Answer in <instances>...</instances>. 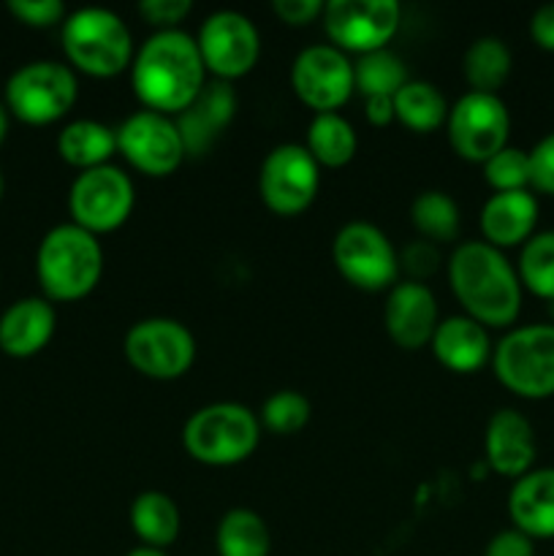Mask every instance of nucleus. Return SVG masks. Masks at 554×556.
<instances>
[{
  "instance_id": "nucleus-1",
  "label": "nucleus",
  "mask_w": 554,
  "mask_h": 556,
  "mask_svg": "<svg viewBox=\"0 0 554 556\" xmlns=\"http://www.w3.org/2000/svg\"><path fill=\"white\" fill-rule=\"evenodd\" d=\"M206 85L199 43L182 30H158L136 49L130 87L141 106L177 117L199 98Z\"/></svg>"
},
{
  "instance_id": "nucleus-2",
  "label": "nucleus",
  "mask_w": 554,
  "mask_h": 556,
  "mask_svg": "<svg viewBox=\"0 0 554 556\" xmlns=\"http://www.w3.org/2000/svg\"><path fill=\"white\" fill-rule=\"evenodd\" d=\"M449 286L467 318L487 329H505L519 318L525 288L516 266L483 239L456 244L449 258Z\"/></svg>"
},
{
  "instance_id": "nucleus-3",
  "label": "nucleus",
  "mask_w": 554,
  "mask_h": 556,
  "mask_svg": "<svg viewBox=\"0 0 554 556\" xmlns=\"http://www.w3.org/2000/svg\"><path fill=\"white\" fill-rule=\"evenodd\" d=\"M36 275L43 299L79 302L90 296L103 275V248L98 237L74 223L54 226L36 253Z\"/></svg>"
},
{
  "instance_id": "nucleus-4",
  "label": "nucleus",
  "mask_w": 554,
  "mask_h": 556,
  "mask_svg": "<svg viewBox=\"0 0 554 556\" xmlns=\"http://www.w3.org/2000/svg\"><path fill=\"white\" fill-rule=\"evenodd\" d=\"M60 41L71 68L92 79H112L130 71L136 54L128 25L114 11L98 5L71 11L60 25Z\"/></svg>"
},
{
  "instance_id": "nucleus-5",
  "label": "nucleus",
  "mask_w": 554,
  "mask_h": 556,
  "mask_svg": "<svg viewBox=\"0 0 554 556\" xmlns=\"http://www.w3.org/2000/svg\"><path fill=\"white\" fill-rule=\"evenodd\" d=\"M259 440V416L239 402L199 407L182 427V448L206 467H231L250 459Z\"/></svg>"
},
{
  "instance_id": "nucleus-6",
  "label": "nucleus",
  "mask_w": 554,
  "mask_h": 556,
  "mask_svg": "<svg viewBox=\"0 0 554 556\" xmlns=\"http://www.w3.org/2000/svg\"><path fill=\"white\" fill-rule=\"evenodd\" d=\"M494 378L521 400L554 396V324L511 329L492 351Z\"/></svg>"
},
{
  "instance_id": "nucleus-7",
  "label": "nucleus",
  "mask_w": 554,
  "mask_h": 556,
  "mask_svg": "<svg viewBox=\"0 0 554 556\" xmlns=\"http://www.w3.org/2000/svg\"><path fill=\"white\" fill-rule=\"evenodd\" d=\"M79 98V81L71 65L58 60H33L5 81V109L27 125L63 119Z\"/></svg>"
},
{
  "instance_id": "nucleus-8",
  "label": "nucleus",
  "mask_w": 554,
  "mask_h": 556,
  "mask_svg": "<svg viewBox=\"0 0 554 556\" xmlns=\"http://www.w3.org/2000/svg\"><path fill=\"white\" fill-rule=\"evenodd\" d=\"M331 261L342 280L358 291H391L400 277V255L378 226L364 220L345 223L331 242Z\"/></svg>"
},
{
  "instance_id": "nucleus-9",
  "label": "nucleus",
  "mask_w": 554,
  "mask_h": 556,
  "mask_svg": "<svg viewBox=\"0 0 554 556\" xmlns=\"http://www.w3.org/2000/svg\"><path fill=\"white\" fill-rule=\"evenodd\" d=\"M134 182L123 168L106 163L90 172H79L68 190L71 223L90 231L92 237L112 233L125 226L134 212Z\"/></svg>"
},
{
  "instance_id": "nucleus-10",
  "label": "nucleus",
  "mask_w": 554,
  "mask_h": 556,
  "mask_svg": "<svg viewBox=\"0 0 554 556\" xmlns=\"http://www.w3.org/2000/svg\"><path fill=\"white\" fill-rule=\"evenodd\" d=\"M123 353L144 378L177 380L193 367L196 337L174 318H144L128 329Z\"/></svg>"
},
{
  "instance_id": "nucleus-11",
  "label": "nucleus",
  "mask_w": 554,
  "mask_h": 556,
  "mask_svg": "<svg viewBox=\"0 0 554 556\" xmlns=\"http://www.w3.org/2000/svg\"><path fill=\"white\" fill-rule=\"evenodd\" d=\"M445 134L462 161L487 163L508 147L511 114L503 98L492 92H465L449 109Z\"/></svg>"
},
{
  "instance_id": "nucleus-12",
  "label": "nucleus",
  "mask_w": 554,
  "mask_h": 556,
  "mask_svg": "<svg viewBox=\"0 0 554 556\" xmlns=\"http://www.w3.org/2000/svg\"><path fill=\"white\" fill-rule=\"evenodd\" d=\"M196 43H199L206 74L215 76L217 81H228V85L248 76L261 58L259 27L248 16L231 9L206 16L201 22Z\"/></svg>"
},
{
  "instance_id": "nucleus-13",
  "label": "nucleus",
  "mask_w": 554,
  "mask_h": 556,
  "mask_svg": "<svg viewBox=\"0 0 554 556\" xmlns=\"http://www.w3.org/2000/svg\"><path fill=\"white\" fill-rule=\"evenodd\" d=\"M320 20L331 47L362 58L386 49L400 27L402 9L394 0H331L324 3Z\"/></svg>"
},
{
  "instance_id": "nucleus-14",
  "label": "nucleus",
  "mask_w": 554,
  "mask_h": 556,
  "mask_svg": "<svg viewBox=\"0 0 554 556\" xmlns=\"http://www.w3.org/2000/svg\"><path fill=\"white\" fill-rule=\"evenodd\" d=\"M117 130V152L130 168L147 177H168L188 157L174 117L141 109L125 119Z\"/></svg>"
},
{
  "instance_id": "nucleus-15",
  "label": "nucleus",
  "mask_w": 554,
  "mask_h": 556,
  "mask_svg": "<svg viewBox=\"0 0 554 556\" xmlns=\"http://www.w3.org/2000/svg\"><path fill=\"white\" fill-rule=\"evenodd\" d=\"M318 188L320 166L302 144H277L261 163V199L275 215H302L315 201Z\"/></svg>"
},
{
  "instance_id": "nucleus-16",
  "label": "nucleus",
  "mask_w": 554,
  "mask_h": 556,
  "mask_svg": "<svg viewBox=\"0 0 554 556\" xmlns=\"http://www.w3.org/2000/svg\"><path fill=\"white\" fill-rule=\"evenodd\" d=\"M291 90L315 114L337 112L353 96V63L331 43H313L291 63Z\"/></svg>"
},
{
  "instance_id": "nucleus-17",
  "label": "nucleus",
  "mask_w": 554,
  "mask_h": 556,
  "mask_svg": "<svg viewBox=\"0 0 554 556\" xmlns=\"http://www.w3.org/2000/svg\"><path fill=\"white\" fill-rule=\"evenodd\" d=\"M438 324V299L424 282L405 280L391 288L386 296L383 326L396 348L421 351L432 342Z\"/></svg>"
},
{
  "instance_id": "nucleus-18",
  "label": "nucleus",
  "mask_w": 554,
  "mask_h": 556,
  "mask_svg": "<svg viewBox=\"0 0 554 556\" xmlns=\"http://www.w3.org/2000/svg\"><path fill=\"white\" fill-rule=\"evenodd\" d=\"M536 456V429L527 421V416H521L514 407H503L489 416L487 432H483V459L489 470L516 481L532 470Z\"/></svg>"
},
{
  "instance_id": "nucleus-19",
  "label": "nucleus",
  "mask_w": 554,
  "mask_h": 556,
  "mask_svg": "<svg viewBox=\"0 0 554 556\" xmlns=\"http://www.w3.org/2000/svg\"><path fill=\"white\" fill-rule=\"evenodd\" d=\"M234 114H237V92H234V87L228 81L217 79L212 85H204L199 98L182 114L174 117L188 157L204 155L215 144L217 136L228 128Z\"/></svg>"
},
{
  "instance_id": "nucleus-20",
  "label": "nucleus",
  "mask_w": 554,
  "mask_h": 556,
  "mask_svg": "<svg viewBox=\"0 0 554 556\" xmlns=\"http://www.w3.org/2000/svg\"><path fill=\"white\" fill-rule=\"evenodd\" d=\"M538 199L532 190H511V193H492L481 206L483 242L498 250L521 248L536 233L538 226Z\"/></svg>"
},
{
  "instance_id": "nucleus-21",
  "label": "nucleus",
  "mask_w": 554,
  "mask_h": 556,
  "mask_svg": "<svg viewBox=\"0 0 554 556\" xmlns=\"http://www.w3.org/2000/svg\"><path fill=\"white\" fill-rule=\"evenodd\" d=\"M429 348L440 367L456 375H473L483 369L492 362L494 351L487 326L467 315H451V318L440 320Z\"/></svg>"
},
{
  "instance_id": "nucleus-22",
  "label": "nucleus",
  "mask_w": 554,
  "mask_h": 556,
  "mask_svg": "<svg viewBox=\"0 0 554 556\" xmlns=\"http://www.w3.org/2000/svg\"><path fill=\"white\" fill-rule=\"evenodd\" d=\"M58 313L43 296H25L0 315V351L11 358L41 353L54 337Z\"/></svg>"
},
{
  "instance_id": "nucleus-23",
  "label": "nucleus",
  "mask_w": 554,
  "mask_h": 556,
  "mask_svg": "<svg viewBox=\"0 0 554 556\" xmlns=\"http://www.w3.org/2000/svg\"><path fill=\"white\" fill-rule=\"evenodd\" d=\"M508 519L532 541L554 538V467H532L508 492Z\"/></svg>"
},
{
  "instance_id": "nucleus-24",
  "label": "nucleus",
  "mask_w": 554,
  "mask_h": 556,
  "mask_svg": "<svg viewBox=\"0 0 554 556\" xmlns=\"http://www.w3.org/2000/svg\"><path fill=\"white\" fill-rule=\"evenodd\" d=\"M117 152V130L98 119H74L58 136V155L79 172L106 166Z\"/></svg>"
},
{
  "instance_id": "nucleus-25",
  "label": "nucleus",
  "mask_w": 554,
  "mask_h": 556,
  "mask_svg": "<svg viewBox=\"0 0 554 556\" xmlns=\"http://www.w3.org/2000/svg\"><path fill=\"white\" fill-rule=\"evenodd\" d=\"M179 525H182V519H179L177 503L168 494L155 492V489L141 492L130 505V527H134L141 546L166 552L179 538Z\"/></svg>"
},
{
  "instance_id": "nucleus-26",
  "label": "nucleus",
  "mask_w": 554,
  "mask_h": 556,
  "mask_svg": "<svg viewBox=\"0 0 554 556\" xmlns=\"http://www.w3.org/2000/svg\"><path fill=\"white\" fill-rule=\"evenodd\" d=\"M449 109V101L432 81L407 79V85L394 96L396 123L405 125L413 134H432V130L445 128Z\"/></svg>"
},
{
  "instance_id": "nucleus-27",
  "label": "nucleus",
  "mask_w": 554,
  "mask_h": 556,
  "mask_svg": "<svg viewBox=\"0 0 554 556\" xmlns=\"http://www.w3.org/2000/svg\"><path fill=\"white\" fill-rule=\"evenodd\" d=\"M358 147V136L353 125L340 112L315 114L307 128L304 150L313 155L320 168H342L353 161Z\"/></svg>"
},
{
  "instance_id": "nucleus-28",
  "label": "nucleus",
  "mask_w": 554,
  "mask_h": 556,
  "mask_svg": "<svg viewBox=\"0 0 554 556\" xmlns=\"http://www.w3.org/2000/svg\"><path fill=\"white\" fill-rule=\"evenodd\" d=\"M511 68H514V58L503 38L483 36L467 47L465 60H462V71L470 85L473 92H492L498 96L500 87L508 81Z\"/></svg>"
},
{
  "instance_id": "nucleus-29",
  "label": "nucleus",
  "mask_w": 554,
  "mask_h": 556,
  "mask_svg": "<svg viewBox=\"0 0 554 556\" xmlns=\"http://www.w3.org/2000/svg\"><path fill=\"white\" fill-rule=\"evenodd\" d=\"M215 546L217 556H269V527L255 510L231 508L217 525Z\"/></svg>"
},
{
  "instance_id": "nucleus-30",
  "label": "nucleus",
  "mask_w": 554,
  "mask_h": 556,
  "mask_svg": "<svg viewBox=\"0 0 554 556\" xmlns=\"http://www.w3.org/2000/svg\"><path fill=\"white\" fill-rule=\"evenodd\" d=\"M411 223L424 242L445 244L459 237V206L443 190H424L411 204Z\"/></svg>"
},
{
  "instance_id": "nucleus-31",
  "label": "nucleus",
  "mask_w": 554,
  "mask_h": 556,
  "mask_svg": "<svg viewBox=\"0 0 554 556\" xmlns=\"http://www.w3.org/2000/svg\"><path fill=\"white\" fill-rule=\"evenodd\" d=\"M516 275L525 291L543 302H554V231H538L521 244Z\"/></svg>"
},
{
  "instance_id": "nucleus-32",
  "label": "nucleus",
  "mask_w": 554,
  "mask_h": 556,
  "mask_svg": "<svg viewBox=\"0 0 554 556\" xmlns=\"http://www.w3.org/2000/svg\"><path fill=\"white\" fill-rule=\"evenodd\" d=\"M353 85L364 98H394L407 85V68L394 52L378 49L353 63Z\"/></svg>"
},
{
  "instance_id": "nucleus-33",
  "label": "nucleus",
  "mask_w": 554,
  "mask_h": 556,
  "mask_svg": "<svg viewBox=\"0 0 554 556\" xmlns=\"http://www.w3.org/2000/svg\"><path fill=\"white\" fill-rule=\"evenodd\" d=\"M310 416H313V407H310V400L302 394V391L282 389L275 391L269 400L261 407V427L269 429L272 434H297L307 427Z\"/></svg>"
},
{
  "instance_id": "nucleus-34",
  "label": "nucleus",
  "mask_w": 554,
  "mask_h": 556,
  "mask_svg": "<svg viewBox=\"0 0 554 556\" xmlns=\"http://www.w3.org/2000/svg\"><path fill=\"white\" fill-rule=\"evenodd\" d=\"M483 179L494 193L530 190V150L505 147L483 163Z\"/></svg>"
},
{
  "instance_id": "nucleus-35",
  "label": "nucleus",
  "mask_w": 554,
  "mask_h": 556,
  "mask_svg": "<svg viewBox=\"0 0 554 556\" xmlns=\"http://www.w3.org/2000/svg\"><path fill=\"white\" fill-rule=\"evenodd\" d=\"M9 11L27 27L63 25L68 16L60 0H9Z\"/></svg>"
},
{
  "instance_id": "nucleus-36",
  "label": "nucleus",
  "mask_w": 554,
  "mask_h": 556,
  "mask_svg": "<svg viewBox=\"0 0 554 556\" xmlns=\"http://www.w3.org/2000/svg\"><path fill=\"white\" fill-rule=\"evenodd\" d=\"M530 190L554 199V134L543 136L530 150Z\"/></svg>"
},
{
  "instance_id": "nucleus-37",
  "label": "nucleus",
  "mask_w": 554,
  "mask_h": 556,
  "mask_svg": "<svg viewBox=\"0 0 554 556\" xmlns=\"http://www.w3.org/2000/svg\"><path fill=\"white\" fill-rule=\"evenodd\" d=\"M193 11L190 0H141L139 14L158 30H177L179 22Z\"/></svg>"
},
{
  "instance_id": "nucleus-38",
  "label": "nucleus",
  "mask_w": 554,
  "mask_h": 556,
  "mask_svg": "<svg viewBox=\"0 0 554 556\" xmlns=\"http://www.w3.org/2000/svg\"><path fill=\"white\" fill-rule=\"evenodd\" d=\"M438 250H435L432 242H424V239H418V242L407 244L405 253H402L400 258V266H405V271L411 275V280L421 282V277L432 275L435 269H438Z\"/></svg>"
},
{
  "instance_id": "nucleus-39",
  "label": "nucleus",
  "mask_w": 554,
  "mask_h": 556,
  "mask_svg": "<svg viewBox=\"0 0 554 556\" xmlns=\"http://www.w3.org/2000/svg\"><path fill=\"white\" fill-rule=\"evenodd\" d=\"M272 11H275L288 27H302L324 14V3H320V0H275V3H272Z\"/></svg>"
},
{
  "instance_id": "nucleus-40",
  "label": "nucleus",
  "mask_w": 554,
  "mask_h": 556,
  "mask_svg": "<svg viewBox=\"0 0 554 556\" xmlns=\"http://www.w3.org/2000/svg\"><path fill=\"white\" fill-rule=\"evenodd\" d=\"M483 556H536V541L519 530H503L487 543Z\"/></svg>"
},
{
  "instance_id": "nucleus-41",
  "label": "nucleus",
  "mask_w": 554,
  "mask_h": 556,
  "mask_svg": "<svg viewBox=\"0 0 554 556\" xmlns=\"http://www.w3.org/2000/svg\"><path fill=\"white\" fill-rule=\"evenodd\" d=\"M530 38L543 52H554V3L541 5L530 16Z\"/></svg>"
},
{
  "instance_id": "nucleus-42",
  "label": "nucleus",
  "mask_w": 554,
  "mask_h": 556,
  "mask_svg": "<svg viewBox=\"0 0 554 556\" xmlns=\"http://www.w3.org/2000/svg\"><path fill=\"white\" fill-rule=\"evenodd\" d=\"M364 117L375 128L394 123V98H364Z\"/></svg>"
},
{
  "instance_id": "nucleus-43",
  "label": "nucleus",
  "mask_w": 554,
  "mask_h": 556,
  "mask_svg": "<svg viewBox=\"0 0 554 556\" xmlns=\"http://www.w3.org/2000/svg\"><path fill=\"white\" fill-rule=\"evenodd\" d=\"M5 136H9V109L5 103H0V144L5 141Z\"/></svg>"
},
{
  "instance_id": "nucleus-44",
  "label": "nucleus",
  "mask_w": 554,
  "mask_h": 556,
  "mask_svg": "<svg viewBox=\"0 0 554 556\" xmlns=\"http://www.w3.org/2000/svg\"><path fill=\"white\" fill-rule=\"evenodd\" d=\"M125 556H166V552H158V548H147V546H139V548H134V552H130V554H125Z\"/></svg>"
},
{
  "instance_id": "nucleus-45",
  "label": "nucleus",
  "mask_w": 554,
  "mask_h": 556,
  "mask_svg": "<svg viewBox=\"0 0 554 556\" xmlns=\"http://www.w3.org/2000/svg\"><path fill=\"white\" fill-rule=\"evenodd\" d=\"M549 318H552L549 324H554V302H549Z\"/></svg>"
},
{
  "instance_id": "nucleus-46",
  "label": "nucleus",
  "mask_w": 554,
  "mask_h": 556,
  "mask_svg": "<svg viewBox=\"0 0 554 556\" xmlns=\"http://www.w3.org/2000/svg\"><path fill=\"white\" fill-rule=\"evenodd\" d=\"M3 190H5V182H3V174H0V199H3Z\"/></svg>"
}]
</instances>
